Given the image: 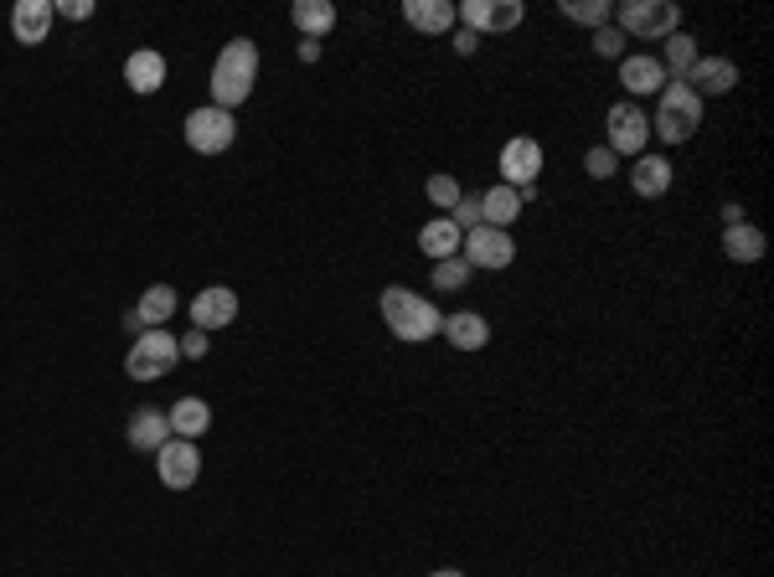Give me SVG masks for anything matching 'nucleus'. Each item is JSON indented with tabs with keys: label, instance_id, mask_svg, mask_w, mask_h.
Returning <instances> with one entry per match:
<instances>
[{
	"label": "nucleus",
	"instance_id": "nucleus-1",
	"mask_svg": "<svg viewBox=\"0 0 774 577\" xmlns=\"http://www.w3.org/2000/svg\"><path fill=\"white\" fill-rule=\"evenodd\" d=\"M254 78H258V47L248 42V37H233V42L217 52V62H212V104L233 114L238 104H248Z\"/></svg>",
	"mask_w": 774,
	"mask_h": 577
},
{
	"label": "nucleus",
	"instance_id": "nucleus-2",
	"mask_svg": "<svg viewBox=\"0 0 774 577\" xmlns=\"http://www.w3.org/2000/svg\"><path fill=\"white\" fill-rule=\"evenodd\" d=\"M383 320H387V330H393L398 341H408V346L434 341L439 326H445V315L434 310L424 295L403 289V284H387V289H383Z\"/></svg>",
	"mask_w": 774,
	"mask_h": 577
},
{
	"label": "nucleus",
	"instance_id": "nucleus-3",
	"mask_svg": "<svg viewBox=\"0 0 774 577\" xmlns=\"http://www.w3.org/2000/svg\"><path fill=\"white\" fill-rule=\"evenodd\" d=\"M702 130V99L686 83H666L661 89V109L651 119V140L661 134V145H686Z\"/></svg>",
	"mask_w": 774,
	"mask_h": 577
},
{
	"label": "nucleus",
	"instance_id": "nucleus-4",
	"mask_svg": "<svg viewBox=\"0 0 774 577\" xmlns=\"http://www.w3.org/2000/svg\"><path fill=\"white\" fill-rule=\"evenodd\" d=\"M614 27L641 42H666L682 27V6L676 0H620L614 6Z\"/></svg>",
	"mask_w": 774,
	"mask_h": 577
},
{
	"label": "nucleus",
	"instance_id": "nucleus-5",
	"mask_svg": "<svg viewBox=\"0 0 774 577\" xmlns=\"http://www.w3.org/2000/svg\"><path fill=\"white\" fill-rule=\"evenodd\" d=\"M176 361H181V346L171 330H140L130 356H124V371H130L134 382H155V377H165Z\"/></svg>",
	"mask_w": 774,
	"mask_h": 577
},
{
	"label": "nucleus",
	"instance_id": "nucleus-6",
	"mask_svg": "<svg viewBox=\"0 0 774 577\" xmlns=\"http://www.w3.org/2000/svg\"><path fill=\"white\" fill-rule=\"evenodd\" d=\"M233 140H238V119L227 114V109L202 104L186 114V145L196 155H223V150H233Z\"/></svg>",
	"mask_w": 774,
	"mask_h": 577
},
{
	"label": "nucleus",
	"instance_id": "nucleus-7",
	"mask_svg": "<svg viewBox=\"0 0 774 577\" xmlns=\"http://www.w3.org/2000/svg\"><path fill=\"white\" fill-rule=\"evenodd\" d=\"M604 124H610V150L620 161H635V155L651 150V114L641 104H630V99L625 104H610Z\"/></svg>",
	"mask_w": 774,
	"mask_h": 577
},
{
	"label": "nucleus",
	"instance_id": "nucleus-8",
	"mask_svg": "<svg viewBox=\"0 0 774 577\" xmlns=\"http://www.w3.org/2000/svg\"><path fill=\"white\" fill-rule=\"evenodd\" d=\"M537 176H542V145L532 134H517L501 145V186L511 192H537Z\"/></svg>",
	"mask_w": 774,
	"mask_h": 577
},
{
	"label": "nucleus",
	"instance_id": "nucleus-9",
	"mask_svg": "<svg viewBox=\"0 0 774 577\" xmlns=\"http://www.w3.org/2000/svg\"><path fill=\"white\" fill-rule=\"evenodd\" d=\"M460 258L470 268H511V258H517V243H511V233H501V227H470L460 243Z\"/></svg>",
	"mask_w": 774,
	"mask_h": 577
},
{
	"label": "nucleus",
	"instance_id": "nucleus-10",
	"mask_svg": "<svg viewBox=\"0 0 774 577\" xmlns=\"http://www.w3.org/2000/svg\"><path fill=\"white\" fill-rule=\"evenodd\" d=\"M155 474H161L165 490H192L202 480V454H196L192 439H165L161 454H155Z\"/></svg>",
	"mask_w": 774,
	"mask_h": 577
},
{
	"label": "nucleus",
	"instance_id": "nucleus-11",
	"mask_svg": "<svg viewBox=\"0 0 774 577\" xmlns=\"http://www.w3.org/2000/svg\"><path fill=\"white\" fill-rule=\"evenodd\" d=\"M238 320V295L227 289V284H212V289H202V295L192 299V326L196 330H223Z\"/></svg>",
	"mask_w": 774,
	"mask_h": 577
},
{
	"label": "nucleus",
	"instance_id": "nucleus-12",
	"mask_svg": "<svg viewBox=\"0 0 774 577\" xmlns=\"http://www.w3.org/2000/svg\"><path fill=\"white\" fill-rule=\"evenodd\" d=\"M439 336H445L455 351H486V346H491V320L476 310H455V315H445Z\"/></svg>",
	"mask_w": 774,
	"mask_h": 577
},
{
	"label": "nucleus",
	"instance_id": "nucleus-13",
	"mask_svg": "<svg viewBox=\"0 0 774 577\" xmlns=\"http://www.w3.org/2000/svg\"><path fill=\"white\" fill-rule=\"evenodd\" d=\"M739 83V62L733 58H697V68L686 73V89L697 99H717V93H733Z\"/></svg>",
	"mask_w": 774,
	"mask_h": 577
},
{
	"label": "nucleus",
	"instance_id": "nucleus-14",
	"mask_svg": "<svg viewBox=\"0 0 774 577\" xmlns=\"http://www.w3.org/2000/svg\"><path fill=\"white\" fill-rule=\"evenodd\" d=\"M52 0H16V11H11V37L21 47H42L47 42V31H52Z\"/></svg>",
	"mask_w": 774,
	"mask_h": 577
},
{
	"label": "nucleus",
	"instance_id": "nucleus-15",
	"mask_svg": "<svg viewBox=\"0 0 774 577\" xmlns=\"http://www.w3.org/2000/svg\"><path fill=\"white\" fill-rule=\"evenodd\" d=\"M671 181H676V171H671L666 155H635V165H630V186H635V196H645V202H655V196L671 192Z\"/></svg>",
	"mask_w": 774,
	"mask_h": 577
},
{
	"label": "nucleus",
	"instance_id": "nucleus-16",
	"mask_svg": "<svg viewBox=\"0 0 774 577\" xmlns=\"http://www.w3.org/2000/svg\"><path fill=\"white\" fill-rule=\"evenodd\" d=\"M403 21L429 31V37H445V31H455L460 11H455V0H403Z\"/></svg>",
	"mask_w": 774,
	"mask_h": 577
},
{
	"label": "nucleus",
	"instance_id": "nucleus-17",
	"mask_svg": "<svg viewBox=\"0 0 774 577\" xmlns=\"http://www.w3.org/2000/svg\"><path fill=\"white\" fill-rule=\"evenodd\" d=\"M124 439H130V449H140V454H161V444L171 439V423H165V408H140V413L130 418V429H124Z\"/></svg>",
	"mask_w": 774,
	"mask_h": 577
},
{
	"label": "nucleus",
	"instance_id": "nucleus-18",
	"mask_svg": "<svg viewBox=\"0 0 774 577\" xmlns=\"http://www.w3.org/2000/svg\"><path fill=\"white\" fill-rule=\"evenodd\" d=\"M124 83H130L134 93H155L165 83V58L155 52V47L130 52V58H124Z\"/></svg>",
	"mask_w": 774,
	"mask_h": 577
},
{
	"label": "nucleus",
	"instance_id": "nucleus-19",
	"mask_svg": "<svg viewBox=\"0 0 774 577\" xmlns=\"http://www.w3.org/2000/svg\"><path fill=\"white\" fill-rule=\"evenodd\" d=\"M176 310H181V299H176L171 284H150L145 295H140V305H134V315H140V326L145 330H165Z\"/></svg>",
	"mask_w": 774,
	"mask_h": 577
},
{
	"label": "nucleus",
	"instance_id": "nucleus-20",
	"mask_svg": "<svg viewBox=\"0 0 774 577\" xmlns=\"http://www.w3.org/2000/svg\"><path fill=\"white\" fill-rule=\"evenodd\" d=\"M620 83H625L630 93H661V89H666L661 58H645V52H630V58H620Z\"/></svg>",
	"mask_w": 774,
	"mask_h": 577
},
{
	"label": "nucleus",
	"instance_id": "nucleus-21",
	"mask_svg": "<svg viewBox=\"0 0 774 577\" xmlns=\"http://www.w3.org/2000/svg\"><path fill=\"white\" fill-rule=\"evenodd\" d=\"M165 423H171V439H202V433L212 429V408L202 398H181L171 413H165Z\"/></svg>",
	"mask_w": 774,
	"mask_h": 577
},
{
	"label": "nucleus",
	"instance_id": "nucleus-22",
	"mask_svg": "<svg viewBox=\"0 0 774 577\" xmlns=\"http://www.w3.org/2000/svg\"><path fill=\"white\" fill-rule=\"evenodd\" d=\"M460 243H465V233L449 223V217H434V223L418 227V248L429 253L434 264H439V258H455V253H460Z\"/></svg>",
	"mask_w": 774,
	"mask_h": 577
},
{
	"label": "nucleus",
	"instance_id": "nucleus-23",
	"mask_svg": "<svg viewBox=\"0 0 774 577\" xmlns=\"http://www.w3.org/2000/svg\"><path fill=\"white\" fill-rule=\"evenodd\" d=\"M289 21L299 27V37L320 42V37L336 27V6H330V0H295V6H289Z\"/></svg>",
	"mask_w": 774,
	"mask_h": 577
},
{
	"label": "nucleus",
	"instance_id": "nucleus-24",
	"mask_svg": "<svg viewBox=\"0 0 774 577\" xmlns=\"http://www.w3.org/2000/svg\"><path fill=\"white\" fill-rule=\"evenodd\" d=\"M517 217H521V196L511 192V186H491V192H480V223H486V227H501V233H507Z\"/></svg>",
	"mask_w": 774,
	"mask_h": 577
},
{
	"label": "nucleus",
	"instance_id": "nucleus-25",
	"mask_svg": "<svg viewBox=\"0 0 774 577\" xmlns=\"http://www.w3.org/2000/svg\"><path fill=\"white\" fill-rule=\"evenodd\" d=\"M702 47L686 37V31H676V37H666V58H661V73H666V83H686V73L697 68Z\"/></svg>",
	"mask_w": 774,
	"mask_h": 577
},
{
	"label": "nucleus",
	"instance_id": "nucleus-26",
	"mask_svg": "<svg viewBox=\"0 0 774 577\" xmlns=\"http://www.w3.org/2000/svg\"><path fill=\"white\" fill-rule=\"evenodd\" d=\"M723 253H729L733 264H760V258H764V233L754 223L723 227Z\"/></svg>",
	"mask_w": 774,
	"mask_h": 577
},
{
	"label": "nucleus",
	"instance_id": "nucleus-27",
	"mask_svg": "<svg viewBox=\"0 0 774 577\" xmlns=\"http://www.w3.org/2000/svg\"><path fill=\"white\" fill-rule=\"evenodd\" d=\"M558 11L568 16V21H579V27H610L614 21V0H563Z\"/></svg>",
	"mask_w": 774,
	"mask_h": 577
},
{
	"label": "nucleus",
	"instance_id": "nucleus-28",
	"mask_svg": "<svg viewBox=\"0 0 774 577\" xmlns=\"http://www.w3.org/2000/svg\"><path fill=\"white\" fill-rule=\"evenodd\" d=\"M470 274H476V268L465 264L460 253H455V258H439V264H434V289H449V295H455V289L470 284Z\"/></svg>",
	"mask_w": 774,
	"mask_h": 577
},
{
	"label": "nucleus",
	"instance_id": "nucleus-29",
	"mask_svg": "<svg viewBox=\"0 0 774 577\" xmlns=\"http://www.w3.org/2000/svg\"><path fill=\"white\" fill-rule=\"evenodd\" d=\"M424 192H429V202H434V207H445V217H449L455 202L465 196V186L455 176H429V181H424Z\"/></svg>",
	"mask_w": 774,
	"mask_h": 577
},
{
	"label": "nucleus",
	"instance_id": "nucleus-30",
	"mask_svg": "<svg viewBox=\"0 0 774 577\" xmlns=\"http://www.w3.org/2000/svg\"><path fill=\"white\" fill-rule=\"evenodd\" d=\"M583 165H589V176L594 181H610L614 171H620V155H614L610 145H594L589 155H583Z\"/></svg>",
	"mask_w": 774,
	"mask_h": 577
},
{
	"label": "nucleus",
	"instance_id": "nucleus-31",
	"mask_svg": "<svg viewBox=\"0 0 774 577\" xmlns=\"http://www.w3.org/2000/svg\"><path fill=\"white\" fill-rule=\"evenodd\" d=\"M594 52H599V58H625V31L614 27V21H610V27H599L594 31Z\"/></svg>",
	"mask_w": 774,
	"mask_h": 577
},
{
	"label": "nucleus",
	"instance_id": "nucleus-32",
	"mask_svg": "<svg viewBox=\"0 0 774 577\" xmlns=\"http://www.w3.org/2000/svg\"><path fill=\"white\" fill-rule=\"evenodd\" d=\"M521 0H496L491 6V31H517L521 27Z\"/></svg>",
	"mask_w": 774,
	"mask_h": 577
},
{
	"label": "nucleus",
	"instance_id": "nucleus-33",
	"mask_svg": "<svg viewBox=\"0 0 774 577\" xmlns=\"http://www.w3.org/2000/svg\"><path fill=\"white\" fill-rule=\"evenodd\" d=\"M449 223L460 227V233L480 227V196H460V202H455V212H449Z\"/></svg>",
	"mask_w": 774,
	"mask_h": 577
},
{
	"label": "nucleus",
	"instance_id": "nucleus-34",
	"mask_svg": "<svg viewBox=\"0 0 774 577\" xmlns=\"http://www.w3.org/2000/svg\"><path fill=\"white\" fill-rule=\"evenodd\" d=\"M176 346H181V356H192L196 361V356H207V330H186Z\"/></svg>",
	"mask_w": 774,
	"mask_h": 577
},
{
	"label": "nucleus",
	"instance_id": "nucleus-35",
	"mask_svg": "<svg viewBox=\"0 0 774 577\" xmlns=\"http://www.w3.org/2000/svg\"><path fill=\"white\" fill-rule=\"evenodd\" d=\"M58 16H68V21H89L93 16V0H62V6H52Z\"/></svg>",
	"mask_w": 774,
	"mask_h": 577
},
{
	"label": "nucleus",
	"instance_id": "nucleus-36",
	"mask_svg": "<svg viewBox=\"0 0 774 577\" xmlns=\"http://www.w3.org/2000/svg\"><path fill=\"white\" fill-rule=\"evenodd\" d=\"M455 52H460V58H476L480 37H476V31H465V27H455Z\"/></svg>",
	"mask_w": 774,
	"mask_h": 577
},
{
	"label": "nucleus",
	"instance_id": "nucleus-37",
	"mask_svg": "<svg viewBox=\"0 0 774 577\" xmlns=\"http://www.w3.org/2000/svg\"><path fill=\"white\" fill-rule=\"evenodd\" d=\"M299 62H320V42H310V37H305V42H299Z\"/></svg>",
	"mask_w": 774,
	"mask_h": 577
},
{
	"label": "nucleus",
	"instance_id": "nucleus-38",
	"mask_svg": "<svg viewBox=\"0 0 774 577\" xmlns=\"http://www.w3.org/2000/svg\"><path fill=\"white\" fill-rule=\"evenodd\" d=\"M723 223L739 227V223H744V207H739V202H729V207H723Z\"/></svg>",
	"mask_w": 774,
	"mask_h": 577
},
{
	"label": "nucleus",
	"instance_id": "nucleus-39",
	"mask_svg": "<svg viewBox=\"0 0 774 577\" xmlns=\"http://www.w3.org/2000/svg\"><path fill=\"white\" fill-rule=\"evenodd\" d=\"M429 577H465L460 567H439V573H429Z\"/></svg>",
	"mask_w": 774,
	"mask_h": 577
}]
</instances>
